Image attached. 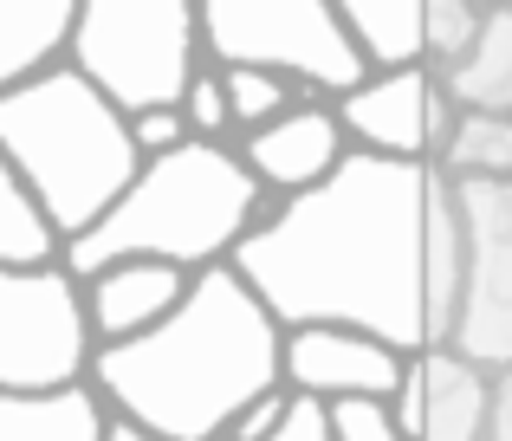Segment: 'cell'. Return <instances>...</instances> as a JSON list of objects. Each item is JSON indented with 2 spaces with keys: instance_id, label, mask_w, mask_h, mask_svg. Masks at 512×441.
<instances>
[{
  "instance_id": "6da1fadb",
  "label": "cell",
  "mask_w": 512,
  "mask_h": 441,
  "mask_svg": "<svg viewBox=\"0 0 512 441\" xmlns=\"http://www.w3.org/2000/svg\"><path fill=\"white\" fill-rule=\"evenodd\" d=\"M435 169L350 150L338 176L279 202L234 247V273L286 331L350 325L396 351H428L422 227Z\"/></svg>"
},
{
  "instance_id": "7a4b0ae2",
  "label": "cell",
  "mask_w": 512,
  "mask_h": 441,
  "mask_svg": "<svg viewBox=\"0 0 512 441\" xmlns=\"http://www.w3.org/2000/svg\"><path fill=\"white\" fill-rule=\"evenodd\" d=\"M91 390L156 441H227L266 390H286V325L234 266H208L156 331L98 344Z\"/></svg>"
},
{
  "instance_id": "3957f363",
  "label": "cell",
  "mask_w": 512,
  "mask_h": 441,
  "mask_svg": "<svg viewBox=\"0 0 512 441\" xmlns=\"http://www.w3.org/2000/svg\"><path fill=\"white\" fill-rule=\"evenodd\" d=\"M273 195L260 189L234 143H182V150L143 163L130 195L111 208L91 234L65 240V273L98 279L117 260H163L182 273H208L227 266L234 247L273 215Z\"/></svg>"
},
{
  "instance_id": "277c9868",
  "label": "cell",
  "mask_w": 512,
  "mask_h": 441,
  "mask_svg": "<svg viewBox=\"0 0 512 441\" xmlns=\"http://www.w3.org/2000/svg\"><path fill=\"white\" fill-rule=\"evenodd\" d=\"M0 156L33 189L59 240L91 234L143 176L130 117L72 65L0 98Z\"/></svg>"
},
{
  "instance_id": "5b68a950",
  "label": "cell",
  "mask_w": 512,
  "mask_h": 441,
  "mask_svg": "<svg viewBox=\"0 0 512 441\" xmlns=\"http://www.w3.org/2000/svg\"><path fill=\"white\" fill-rule=\"evenodd\" d=\"M72 72H85L124 117L182 111L195 72L208 65L195 0H78Z\"/></svg>"
},
{
  "instance_id": "8992f818",
  "label": "cell",
  "mask_w": 512,
  "mask_h": 441,
  "mask_svg": "<svg viewBox=\"0 0 512 441\" xmlns=\"http://www.w3.org/2000/svg\"><path fill=\"white\" fill-rule=\"evenodd\" d=\"M201 39L214 65L273 72L318 104H338L370 78L338 0H201Z\"/></svg>"
},
{
  "instance_id": "52a82bcc",
  "label": "cell",
  "mask_w": 512,
  "mask_h": 441,
  "mask_svg": "<svg viewBox=\"0 0 512 441\" xmlns=\"http://www.w3.org/2000/svg\"><path fill=\"white\" fill-rule=\"evenodd\" d=\"M98 331L85 318V279L52 266H0V390L91 383Z\"/></svg>"
},
{
  "instance_id": "ba28073f",
  "label": "cell",
  "mask_w": 512,
  "mask_h": 441,
  "mask_svg": "<svg viewBox=\"0 0 512 441\" xmlns=\"http://www.w3.org/2000/svg\"><path fill=\"white\" fill-rule=\"evenodd\" d=\"M467 227V299L454 318V351L512 370V182H454Z\"/></svg>"
},
{
  "instance_id": "9c48e42d",
  "label": "cell",
  "mask_w": 512,
  "mask_h": 441,
  "mask_svg": "<svg viewBox=\"0 0 512 441\" xmlns=\"http://www.w3.org/2000/svg\"><path fill=\"white\" fill-rule=\"evenodd\" d=\"M338 124H344L350 150L435 169L461 111L441 91V78L428 65H415V72H370L350 98H338Z\"/></svg>"
},
{
  "instance_id": "30bf717a",
  "label": "cell",
  "mask_w": 512,
  "mask_h": 441,
  "mask_svg": "<svg viewBox=\"0 0 512 441\" xmlns=\"http://www.w3.org/2000/svg\"><path fill=\"white\" fill-rule=\"evenodd\" d=\"M402 370H409V351L370 338V331H350V325L286 331V390L305 396V403H350V396L389 403Z\"/></svg>"
},
{
  "instance_id": "8fae6325",
  "label": "cell",
  "mask_w": 512,
  "mask_h": 441,
  "mask_svg": "<svg viewBox=\"0 0 512 441\" xmlns=\"http://www.w3.org/2000/svg\"><path fill=\"white\" fill-rule=\"evenodd\" d=\"M240 163L260 176V189L273 202H292V195L318 189V182L338 176V163L350 156V137L338 124V104H318V98H299L286 117H273L266 130L234 143Z\"/></svg>"
},
{
  "instance_id": "7c38bea8",
  "label": "cell",
  "mask_w": 512,
  "mask_h": 441,
  "mask_svg": "<svg viewBox=\"0 0 512 441\" xmlns=\"http://www.w3.org/2000/svg\"><path fill=\"white\" fill-rule=\"evenodd\" d=\"M188 279L195 273L163 260H117L98 279H85V318L98 331V344H130L143 331H156L188 299Z\"/></svg>"
},
{
  "instance_id": "4fadbf2b",
  "label": "cell",
  "mask_w": 512,
  "mask_h": 441,
  "mask_svg": "<svg viewBox=\"0 0 512 441\" xmlns=\"http://www.w3.org/2000/svg\"><path fill=\"white\" fill-rule=\"evenodd\" d=\"M422 364V441H487L493 422V370L461 357L454 344L415 351Z\"/></svg>"
},
{
  "instance_id": "5bb4252c",
  "label": "cell",
  "mask_w": 512,
  "mask_h": 441,
  "mask_svg": "<svg viewBox=\"0 0 512 441\" xmlns=\"http://www.w3.org/2000/svg\"><path fill=\"white\" fill-rule=\"evenodd\" d=\"M461 299H467V227H461L454 182L435 169V182H428V227H422V305H428V344H448V338H454Z\"/></svg>"
},
{
  "instance_id": "9a60e30c",
  "label": "cell",
  "mask_w": 512,
  "mask_h": 441,
  "mask_svg": "<svg viewBox=\"0 0 512 441\" xmlns=\"http://www.w3.org/2000/svg\"><path fill=\"white\" fill-rule=\"evenodd\" d=\"M78 0H0V98L59 72L72 52Z\"/></svg>"
},
{
  "instance_id": "2e32d148",
  "label": "cell",
  "mask_w": 512,
  "mask_h": 441,
  "mask_svg": "<svg viewBox=\"0 0 512 441\" xmlns=\"http://www.w3.org/2000/svg\"><path fill=\"white\" fill-rule=\"evenodd\" d=\"M117 416L91 383L0 390V441H111Z\"/></svg>"
},
{
  "instance_id": "e0dca14e",
  "label": "cell",
  "mask_w": 512,
  "mask_h": 441,
  "mask_svg": "<svg viewBox=\"0 0 512 441\" xmlns=\"http://www.w3.org/2000/svg\"><path fill=\"white\" fill-rule=\"evenodd\" d=\"M350 39L370 72H415L428 65V7L422 0H338Z\"/></svg>"
},
{
  "instance_id": "ac0fdd59",
  "label": "cell",
  "mask_w": 512,
  "mask_h": 441,
  "mask_svg": "<svg viewBox=\"0 0 512 441\" xmlns=\"http://www.w3.org/2000/svg\"><path fill=\"white\" fill-rule=\"evenodd\" d=\"M441 91L454 98V111H480V117H512V0L487 7L474 52L454 72H435Z\"/></svg>"
},
{
  "instance_id": "d6986e66",
  "label": "cell",
  "mask_w": 512,
  "mask_h": 441,
  "mask_svg": "<svg viewBox=\"0 0 512 441\" xmlns=\"http://www.w3.org/2000/svg\"><path fill=\"white\" fill-rule=\"evenodd\" d=\"M65 253L59 227L46 221V208L33 202V189H26L20 176H13V163L0 156V266H52Z\"/></svg>"
},
{
  "instance_id": "ffe728a7",
  "label": "cell",
  "mask_w": 512,
  "mask_h": 441,
  "mask_svg": "<svg viewBox=\"0 0 512 441\" xmlns=\"http://www.w3.org/2000/svg\"><path fill=\"white\" fill-rule=\"evenodd\" d=\"M435 169L448 182H512V117L461 111V124H454Z\"/></svg>"
},
{
  "instance_id": "44dd1931",
  "label": "cell",
  "mask_w": 512,
  "mask_h": 441,
  "mask_svg": "<svg viewBox=\"0 0 512 441\" xmlns=\"http://www.w3.org/2000/svg\"><path fill=\"white\" fill-rule=\"evenodd\" d=\"M221 72H227V104H234V130H240V137L266 130L273 117H286L292 104L305 98L299 85H286V78H273V72H253V65H221Z\"/></svg>"
},
{
  "instance_id": "7402d4cb",
  "label": "cell",
  "mask_w": 512,
  "mask_h": 441,
  "mask_svg": "<svg viewBox=\"0 0 512 441\" xmlns=\"http://www.w3.org/2000/svg\"><path fill=\"white\" fill-rule=\"evenodd\" d=\"M422 7H428V72H454L474 52L487 7L480 0H422Z\"/></svg>"
},
{
  "instance_id": "603a6c76",
  "label": "cell",
  "mask_w": 512,
  "mask_h": 441,
  "mask_svg": "<svg viewBox=\"0 0 512 441\" xmlns=\"http://www.w3.org/2000/svg\"><path fill=\"white\" fill-rule=\"evenodd\" d=\"M182 117H188V130H195L201 143H234L240 137L234 130V104H227V72L214 59L195 72V85H188V98H182Z\"/></svg>"
},
{
  "instance_id": "cb8c5ba5",
  "label": "cell",
  "mask_w": 512,
  "mask_h": 441,
  "mask_svg": "<svg viewBox=\"0 0 512 441\" xmlns=\"http://www.w3.org/2000/svg\"><path fill=\"white\" fill-rule=\"evenodd\" d=\"M325 429L331 441H409L396 429V409L370 403V396H350V403H325Z\"/></svg>"
},
{
  "instance_id": "d4e9b609",
  "label": "cell",
  "mask_w": 512,
  "mask_h": 441,
  "mask_svg": "<svg viewBox=\"0 0 512 441\" xmlns=\"http://www.w3.org/2000/svg\"><path fill=\"white\" fill-rule=\"evenodd\" d=\"M130 137H137L143 163H156V156H169V150H182V143H195V130H188L182 111H143V117H130Z\"/></svg>"
},
{
  "instance_id": "484cf974",
  "label": "cell",
  "mask_w": 512,
  "mask_h": 441,
  "mask_svg": "<svg viewBox=\"0 0 512 441\" xmlns=\"http://www.w3.org/2000/svg\"><path fill=\"white\" fill-rule=\"evenodd\" d=\"M292 403H299L292 390H266L260 403H253L247 416H240L234 429H227V441H273V435H279V429L292 422Z\"/></svg>"
},
{
  "instance_id": "4316f807",
  "label": "cell",
  "mask_w": 512,
  "mask_h": 441,
  "mask_svg": "<svg viewBox=\"0 0 512 441\" xmlns=\"http://www.w3.org/2000/svg\"><path fill=\"white\" fill-rule=\"evenodd\" d=\"M389 409H396V429L409 441H422V364L409 357V370H402L396 396H389Z\"/></svg>"
},
{
  "instance_id": "83f0119b",
  "label": "cell",
  "mask_w": 512,
  "mask_h": 441,
  "mask_svg": "<svg viewBox=\"0 0 512 441\" xmlns=\"http://www.w3.org/2000/svg\"><path fill=\"white\" fill-rule=\"evenodd\" d=\"M273 441H331V429H325V403H305V396H299V403H292V422H286Z\"/></svg>"
},
{
  "instance_id": "f1b7e54d",
  "label": "cell",
  "mask_w": 512,
  "mask_h": 441,
  "mask_svg": "<svg viewBox=\"0 0 512 441\" xmlns=\"http://www.w3.org/2000/svg\"><path fill=\"white\" fill-rule=\"evenodd\" d=\"M487 441H512V370L493 377V422H487Z\"/></svg>"
},
{
  "instance_id": "f546056e",
  "label": "cell",
  "mask_w": 512,
  "mask_h": 441,
  "mask_svg": "<svg viewBox=\"0 0 512 441\" xmlns=\"http://www.w3.org/2000/svg\"><path fill=\"white\" fill-rule=\"evenodd\" d=\"M111 441H156V435H143V429H130V422H117V429H111Z\"/></svg>"
}]
</instances>
